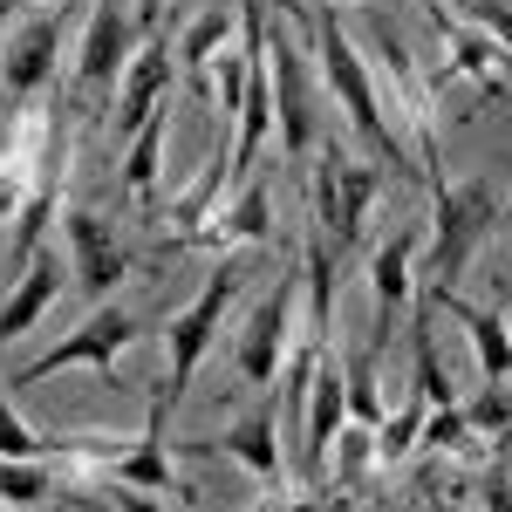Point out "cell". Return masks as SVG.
<instances>
[{
    "mask_svg": "<svg viewBox=\"0 0 512 512\" xmlns=\"http://www.w3.org/2000/svg\"><path fill=\"white\" fill-rule=\"evenodd\" d=\"M171 76H178L171 41H164V35H144V48L130 55V69H123V82H117V137H123V144H130V137H137V130L164 110Z\"/></svg>",
    "mask_w": 512,
    "mask_h": 512,
    "instance_id": "4fadbf2b",
    "label": "cell"
},
{
    "mask_svg": "<svg viewBox=\"0 0 512 512\" xmlns=\"http://www.w3.org/2000/svg\"><path fill=\"white\" fill-rule=\"evenodd\" d=\"M437 219H431V287L437 294H458V280L472 274V253L492 239L499 226V212H506V198L492 178H465V185H451V178H437Z\"/></svg>",
    "mask_w": 512,
    "mask_h": 512,
    "instance_id": "3957f363",
    "label": "cell"
},
{
    "mask_svg": "<svg viewBox=\"0 0 512 512\" xmlns=\"http://www.w3.org/2000/svg\"><path fill=\"white\" fill-rule=\"evenodd\" d=\"M458 14H472L478 28L512 55V0H458Z\"/></svg>",
    "mask_w": 512,
    "mask_h": 512,
    "instance_id": "484cf974",
    "label": "cell"
},
{
    "mask_svg": "<svg viewBox=\"0 0 512 512\" xmlns=\"http://www.w3.org/2000/svg\"><path fill=\"white\" fill-rule=\"evenodd\" d=\"M62 233H69V274L82 280L89 301H110L130 274V246H123L89 205H62Z\"/></svg>",
    "mask_w": 512,
    "mask_h": 512,
    "instance_id": "ba28073f",
    "label": "cell"
},
{
    "mask_svg": "<svg viewBox=\"0 0 512 512\" xmlns=\"http://www.w3.org/2000/svg\"><path fill=\"white\" fill-rule=\"evenodd\" d=\"M431 301H437V308H444L451 321H458L465 335H472L478 376H485V383H512V328H506V315H492V308H472L465 294H437V287H431Z\"/></svg>",
    "mask_w": 512,
    "mask_h": 512,
    "instance_id": "9a60e30c",
    "label": "cell"
},
{
    "mask_svg": "<svg viewBox=\"0 0 512 512\" xmlns=\"http://www.w3.org/2000/svg\"><path fill=\"white\" fill-rule=\"evenodd\" d=\"M117 512H164V506H151L137 485H123V492H117Z\"/></svg>",
    "mask_w": 512,
    "mask_h": 512,
    "instance_id": "f546056e",
    "label": "cell"
},
{
    "mask_svg": "<svg viewBox=\"0 0 512 512\" xmlns=\"http://www.w3.org/2000/svg\"><path fill=\"white\" fill-rule=\"evenodd\" d=\"M478 492H485V512H512V472H506V465H492Z\"/></svg>",
    "mask_w": 512,
    "mask_h": 512,
    "instance_id": "4316f807",
    "label": "cell"
},
{
    "mask_svg": "<svg viewBox=\"0 0 512 512\" xmlns=\"http://www.w3.org/2000/svg\"><path fill=\"white\" fill-rule=\"evenodd\" d=\"M130 14H137V28H144V35H158V21H164V0H130Z\"/></svg>",
    "mask_w": 512,
    "mask_h": 512,
    "instance_id": "83f0119b",
    "label": "cell"
},
{
    "mask_svg": "<svg viewBox=\"0 0 512 512\" xmlns=\"http://www.w3.org/2000/svg\"><path fill=\"white\" fill-rule=\"evenodd\" d=\"M0 512H14V506H0Z\"/></svg>",
    "mask_w": 512,
    "mask_h": 512,
    "instance_id": "8d00e7d4",
    "label": "cell"
},
{
    "mask_svg": "<svg viewBox=\"0 0 512 512\" xmlns=\"http://www.w3.org/2000/svg\"><path fill=\"white\" fill-rule=\"evenodd\" d=\"M55 294H62V267H55V253H35V260L21 267V287L0 301V342H21V335L48 315Z\"/></svg>",
    "mask_w": 512,
    "mask_h": 512,
    "instance_id": "e0dca14e",
    "label": "cell"
},
{
    "mask_svg": "<svg viewBox=\"0 0 512 512\" xmlns=\"http://www.w3.org/2000/svg\"><path fill=\"white\" fill-rule=\"evenodd\" d=\"M7 7H14V0H0V14H7Z\"/></svg>",
    "mask_w": 512,
    "mask_h": 512,
    "instance_id": "d590c367",
    "label": "cell"
},
{
    "mask_svg": "<svg viewBox=\"0 0 512 512\" xmlns=\"http://www.w3.org/2000/svg\"><path fill=\"white\" fill-rule=\"evenodd\" d=\"M301 274H280L274 294H260V308L246 315L239 328V376L246 383H274L280 369H287V349H294V328H301Z\"/></svg>",
    "mask_w": 512,
    "mask_h": 512,
    "instance_id": "8992f818",
    "label": "cell"
},
{
    "mask_svg": "<svg viewBox=\"0 0 512 512\" xmlns=\"http://www.w3.org/2000/svg\"><path fill=\"white\" fill-rule=\"evenodd\" d=\"M164 137H171V117H151L144 123V130H137V137H130V151H123V192L137 198V205H144V198H151V185H158V164H164Z\"/></svg>",
    "mask_w": 512,
    "mask_h": 512,
    "instance_id": "ffe728a7",
    "label": "cell"
},
{
    "mask_svg": "<svg viewBox=\"0 0 512 512\" xmlns=\"http://www.w3.org/2000/svg\"><path fill=\"white\" fill-rule=\"evenodd\" d=\"M267 239H274V219H267V185H260V178H239L233 212L205 219V233H198L192 246H267Z\"/></svg>",
    "mask_w": 512,
    "mask_h": 512,
    "instance_id": "ac0fdd59",
    "label": "cell"
},
{
    "mask_svg": "<svg viewBox=\"0 0 512 512\" xmlns=\"http://www.w3.org/2000/svg\"><path fill=\"white\" fill-rule=\"evenodd\" d=\"M246 274H253V253H226V260L205 274V287H198L192 308H178V315L164 321V349H171V369H164V390H158L164 410L185 403L198 362H205V349L219 342V321H226V308H233V294L246 287Z\"/></svg>",
    "mask_w": 512,
    "mask_h": 512,
    "instance_id": "7a4b0ae2",
    "label": "cell"
},
{
    "mask_svg": "<svg viewBox=\"0 0 512 512\" xmlns=\"http://www.w3.org/2000/svg\"><path fill=\"white\" fill-rule=\"evenodd\" d=\"M164 403H151V424L137 444H117L110 458H103V472L117 478V485H137V492H192V485H178L171 478V444H164Z\"/></svg>",
    "mask_w": 512,
    "mask_h": 512,
    "instance_id": "5bb4252c",
    "label": "cell"
},
{
    "mask_svg": "<svg viewBox=\"0 0 512 512\" xmlns=\"http://www.w3.org/2000/svg\"><path fill=\"white\" fill-rule=\"evenodd\" d=\"M417 226H403L376 246V260H369V294H376V328L390 335V321L403 315V301H410V260H417Z\"/></svg>",
    "mask_w": 512,
    "mask_h": 512,
    "instance_id": "2e32d148",
    "label": "cell"
},
{
    "mask_svg": "<svg viewBox=\"0 0 512 512\" xmlns=\"http://www.w3.org/2000/svg\"><path fill=\"white\" fill-rule=\"evenodd\" d=\"M137 14H123V7H96L89 14V28H82V48H76V89L82 96H110L130 69V55H137Z\"/></svg>",
    "mask_w": 512,
    "mask_h": 512,
    "instance_id": "9c48e42d",
    "label": "cell"
},
{
    "mask_svg": "<svg viewBox=\"0 0 512 512\" xmlns=\"http://www.w3.org/2000/svg\"><path fill=\"white\" fill-rule=\"evenodd\" d=\"M465 424H472L478 437H499V444H506L512 437V383H485V396L465 403Z\"/></svg>",
    "mask_w": 512,
    "mask_h": 512,
    "instance_id": "d4e9b609",
    "label": "cell"
},
{
    "mask_svg": "<svg viewBox=\"0 0 512 512\" xmlns=\"http://www.w3.org/2000/svg\"><path fill=\"white\" fill-rule=\"evenodd\" d=\"M424 417H431V396L410 390V403H396L390 417L376 424V458H383V465H403V458L424 444Z\"/></svg>",
    "mask_w": 512,
    "mask_h": 512,
    "instance_id": "44dd1931",
    "label": "cell"
},
{
    "mask_svg": "<svg viewBox=\"0 0 512 512\" xmlns=\"http://www.w3.org/2000/svg\"><path fill=\"white\" fill-rule=\"evenodd\" d=\"M431 28L444 35L458 76H472L478 89H492V96H506V103H512V55L478 28L472 14H458V7H431Z\"/></svg>",
    "mask_w": 512,
    "mask_h": 512,
    "instance_id": "7c38bea8",
    "label": "cell"
},
{
    "mask_svg": "<svg viewBox=\"0 0 512 512\" xmlns=\"http://www.w3.org/2000/svg\"><path fill=\"white\" fill-rule=\"evenodd\" d=\"M233 28H239V7H205L192 28H185V41L171 48V62H178V69H205V62L233 41Z\"/></svg>",
    "mask_w": 512,
    "mask_h": 512,
    "instance_id": "7402d4cb",
    "label": "cell"
},
{
    "mask_svg": "<svg viewBox=\"0 0 512 512\" xmlns=\"http://www.w3.org/2000/svg\"><path fill=\"white\" fill-rule=\"evenodd\" d=\"M267 69H274V130H280V158L301 164L321 137V103H315V82H308V55L301 41L267 21Z\"/></svg>",
    "mask_w": 512,
    "mask_h": 512,
    "instance_id": "5b68a950",
    "label": "cell"
},
{
    "mask_svg": "<svg viewBox=\"0 0 512 512\" xmlns=\"http://www.w3.org/2000/svg\"><path fill=\"white\" fill-rule=\"evenodd\" d=\"M35 144H48V123H41V130H14V137L0 144V219H14L21 198L35 192V171H41Z\"/></svg>",
    "mask_w": 512,
    "mask_h": 512,
    "instance_id": "d6986e66",
    "label": "cell"
},
{
    "mask_svg": "<svg viewBox=\"0 0 512 512\" xmlns=\"http://www.w3.org/2000/svg\"><path fill=\"white\" fill-rule=\"evenodd\" d=\"M267 512H335V499H274Z\"/></svg>",
    "mask_w": 512,
    "mask_h": 512,
    "instance_id": "f1b7e54d",
    "label": "cell"
},
{
    "mask_svg": "<svg viewBox=\"0 0 512 512\" xmlns=\"http://www.w3.org/2000/svg\"><path fill=\"white\" fill-rule=\"evenodd\" d=\"M424 444L451 451V458H478V431L465 424V403H437L431 417H424Z\"/></svg>",
    "mask_w": 512,
    "mask_h": 512,
    "instance_id": "cb8c5ba5",
    "label": "cell"
},
{
    "mask_svg": "<svg viewBox=\"0 0 512 512\" xmlns=\"http://www.w3.org/2000/svg\"><path fill=\"white\" fill-rule=\"evenodd\" d=\"M335 512H355V499H335Z\"/></svg>",
    "mask_w": 512,
    "mask_h": 512,
    "instance_id": "d6a6232c",
    "label": "cell"
},
{
    "mask_svg": "<svg viewBox=\"0 0 512 512\" xmlns=\"http://www.w3.org/2000/svg\"><path fill=\"white\" fill-rule=\"evenodd\" d=\"M465 485H444V499H431V512H465V499H458Z\"/></svg>",
    "mask_w": 512,
    "mask_h": 512,
    "instance_id": "4dcf8cb0",
    "label": "cell"
},
{
    "mask_svg": "<svg viewBox=\"0 0 512 512\" xmlns=\"http://www.w3.org/2000/svg\"><path fill=\"white\" fill-rule=\"evenodd\" d=\"M14 7H21V0H14ZM28 7H62V0H28Z\"/></svg>",
    "mask_w": 512,
    "mask_h": 512,
    "instance_id": "1f68e13d",
    "label": "cell"
},
{
    "mask_svg": "<svg viewBox=\"0 0 512 512\" xmlns=\"http://www.w3.org/2000/svg\"><path fill=\"white\" fill-rule=\"evenodd\" d=\"M431 7H458V0H431Z\"/></svg>",
    "mask_w": 512,
    "mask_h": 512,
    "instance_id": "e575fe53",
    "label": "cell"
},
{
    "mask_svg": "<svg viewBox=\"0 0 512 512\" xmlns=\"http://www.w3.org/2000/svg\"><path fill=\"white\" fill-rule=\"evenodd\" d=\"M362 512H396V506H362Z\"/></svg>",
    "mask_w": 512,
    "mask_h": 512,
    "instance_id": "836d02e7",
    "label": "cell"
},
{
    "mask_svg": "<svg viewBox=\"0 0 512 512\" xmlns=\"http://www.w3.org/2000/svg\"><path fill=\"white\" fill-rule=\"evenodd\" d=\"M55 492H69V485L48 472V458H0V506H41Z\"/></svg>",
    "mask_w": 512,
    "mask_h": 512,
    "instance_id": "603a6c76",
    "label": "cell"
},
{
    "mask_svg": "<svg viewBox=\"0 0 512 512\" xmlns=\"http://www.w3.org/2000/svg\"><path fill=\"white\" fill-rule=\"evenodd\" d=\"M506 328H512V315H506Z\"/></svg>",
    "mask_w": 512,
    "mask_h": 512,
    "instance_id": "74e56055",
    "label": "cell"
},
{
    "mask_svg": "<svg viewBox=\"0 0 512 512\" xmlns=\"http://www.w3.org/2000/svg\"><path fill=\"white\" fill-rule=\"evenodd\" d=\"M130 342H137V315L117 308V301H103L82 328H69L48 355H35V362L21 369V383H41V376H55V369H103V376H110Z\"/></svg>",
    "mask_w": 512,
    "mask_h": 512,
    "instance_id": "52a82bcc",
    "label": "cell"
},
{
    "mask_svg": "<svg viewBox=\"0 0 512 512\" xmlns=\"http://www.w3.org/2000/svg\"><path fill=\"white\" fill-rule=\"evenodd\" d=\"M308 35H315V55H321V76H328V96L342 103V117H349V130L369 144V158L383 164H410V151H403V137H396L390 123H383V103H376V82H369V69H362V55H355L349 28L335 21V14H308L301 21Z\"/></svg>",
    "mask_w": 512,
    "mask_h": 512,
    "instance_id": "6da1fadb",
    "label": "cell"
},
{
    "mask_svg": "<svg viewBox=\"0 0 512 512\" xmlns=\"http://www.w3.org/2000/svg\"><path fill=\"white\" fill-rule=\"evenodd\" d=\"M383 192V164L376 158H342L335 144L315 151V233L349 253L362 239V219H369V198Z\"/></svg>",
    "mask_w": 512,
    "mask_h": 512,
    "instance_id": "277c9868",
    "label": "cell"
},
{
    "mask_svg": "<svg viewBox=\"0 0 512 512\" xmlns=\"http://www.w3.org/2000/svg\"><path fill=\"white\" fill-rule=\"evenodd\" d=\"M185 451H226V458H239V465L260 478V485H274V499H287V492H294L287 458H280V410H274V403L246 410V417H239L226 437H192Z\"/></svg>",
    "mask_w": 512,
    "mask_h": 512,
    "instance_id": "30bf717a",
    "label": "cell"
},
{
    "mask_svg": "<svg viewBox=\"0 0 512 512\" xmlns=\"http://www.w3.org/2000/svg\"><path fill=\"white\" fill-rule=\"evenodd\" d=\"M55 48H62V7H35L14 35L0 41V89L14 103H28L41 82L55 76Z\"/></svg>",
    "mask_w": 512,
    "mask_h": 512,
    "instance_id": "8fae6325",
    "label": "cell"
}]
</instances>
